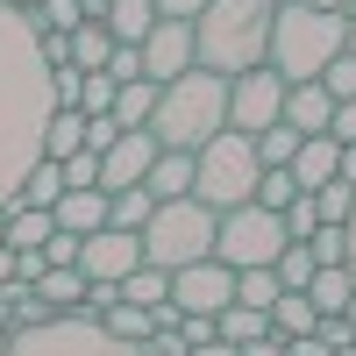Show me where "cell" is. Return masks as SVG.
Instances as JSON below:
<instances>
[{
	"mask_svg": "<svg viewBox=\"0 0 356 356\" xmlns=\"http://www.w3.org/2000/svg\"><path fill=\"white\" fill-rule=\"evenodd\" d=\"M57 114L50 65H43V22L36 8L0 0V207L15 200L29 164L43 157V129Z\"/></svg>",
	"mask_w": 356,
	"mask_h": 356,
	"instance_id": "cell-1",
	"label": "cell"
},
{
	"mask_svg": "<svg viewBox=\"0 0 356 356\" xmlns=\"http://www.w3.org/2000/svg\"><path fill=\"white\" fill-rule=\"evenodd\" d=\"M271 15H278V0H207L193 15L200 65L221 72V79H243L257 65H271Z\"/></svg>",
	"mask_w": 356,
	"mask_h": 356,
	"instance_id": "cell-2",
	"label": "cell"
},
{
	"mask_svg": "<svg viewBox=\"0 0 356 356\" xmlns=\"http://www.w3.org/2000/svg\"><path fill=\"white\" fill-rule=\"evenodd\" d=\"M349 50V15L342 8H314V0H278L271 15V72L285 86L300 79H321L328 57Z\"/></svg>",
	"mask_w": 356,
	"mask_h": 356,
	"instance_id": "cell-3",
	"label": "cell"
},
{
	"mask_svg": "<svg viewBox=\"0 0 356 356\" xmlns=\"http://www.w3.org/2000/svg\"><path fill=\"white\" fill-rule=\"evenodd\" d=\"M228 129V79L221 72H178L157 86V114H150V136L164 143V150H200V143H214Z\"/></svg>",
	"mask_w": 356,
	"mask_h": 356,
	"instance_id": "cell-4",
	"label": "cell"
},
{
	"mask_svg": "<svg viewBox=\"0 0 356 356\" xmlns=\"http://www.w3.org/2000/svg\"><path fill=\"white\" fill-rule=\"evenodd\" d=\"M193 200H207L214 214H228V207L257 200V178H264V157H257V136L243 129H221L214 143H200L193 150Z\"/></svg>",
	"mask_w": 356,
	"mask_h": 356,
	"instance_id": "cell-5",
	"label": "cell"
},
{
	"mask_svg": "<svg viewBox=\"0 0 356 356\" xmlns=\"http://www.w3.org/2000/svg\"><path fill=\"white\" fill-rule=\"evenodd\" d=\"M214 228L221 214L207 200H157V214L143 221V264H164V271H186V264L214 257Z\"/></svg>",
	"mask_w": 356,
	"mask_h": 356,
	"instance_id": "cell-6",
	"label": "cell"
},
{
	"mask_svg": "<svg viewBox=\"0 0 356 356\" xmlns=\"http://www.w3.org/2000/svg\"><path fill=\"white\" fill-rule=\"evenodd\" d=\"M0 356H136V342L107 335V321L79 307V314H50V321H36V328H15Z\"/></svg>",
	"mask_w": 356,
	"mask_h": 356,
	"instance_id": "cell-7",
	"label": "cell"
},
{
	"mask_svg": "<svg viewBox=\"0 0 356 356\" xmlns=\"http://www.w3.org/2000/svg\"><path fill=\"white\" fill-rule=\"evenodd\" d=\"M285 243H292V235H285V214H271V207H257V200L228 207L221 228H214V257H221V264H235V271L278 264V250H285Z\"/></svg>",
	"mask_w": 356,
	"mask_h": 356,
	"instance_id": "cell-8",
	"label": "cell"
},
{
	"mask_svg": "<svg viewBox=\"0 0 356 356\" xmlns=\"http://www.w3.org/2000/svg\"><path fill=\"white\" fill-rule=\"evenodd\" d=\"M271 122H285V79H278L271 65L228 79V129L257 136V129H271Z\"/></svg>",
	"mask_w": 356,
	"mask_h": 356,
	"instance_id": "cell-9",
	"label": "cell"
},
{
	"mask_svg": "<svg viewBox=\"0 0 356 356\" xmlns=\"http://www.w3.org/2000/svg\"><path fill=\"white\" fill-rule=\"evenodd\" d=\"M171 300H178V314H221L235 300V264L200 257V264H186V271H171Z\"/></svg>",
	"mask_w": 356,
	"mask_h": 356,
	"instance_id": "cell-10",
	"label": "cell"
},
{
	"mask_svg": "<svg viewBox=\"0 0 356 356\" xmlns=\"http://www.w3.org/2000/svg\"><path fill=\"white\" fill-rule=\"evenodd\" d=\"M157 150L164 143L150 136V129H122L100 150V193H129V186H143L150 178V164H157Z\"/></svg>",
	"mask_w": 356,
	"mask_h": 356,
	"instance_id": "cell-11",
	"label": "cell"
},
{
	"mask_svg": "<svg viewBox=\"0 0 356 356\" xmlns=\"http://www.w3.org/2000/svg\"><path fill=\"white\" fill-rule=\"evenodd\" d=\"M200 65V43H193V22H178V15H157V29L143 36V79H178V72H193Z\"/></svg>",
	"mask_w": 356,
	"mask_h": 356,
	"instance_id": "cell-12",
	"label": "cell"
},
{
	"mask_svg": "<svg viewBox=\"0 0 356 356\" xmlns=\"http://www.w3.org/2000/svg\"><path fill=\"white\" fill-rule=\"evenodd\" d=\"M136 264H143V235H136V228H114V221H107V228H93V235L79 243V271H86V278H114V285H122Z\"/></svg>",
	"mask_w": 356,
	"mask_h": 356,
	"instance_id": "cell-13",
	"label": "cell"
},
{
	"mask_svg": "<svg viewBox=\"0 0 356 356\" xmlns=\"http://www.w3.org/2000/svg\"><path fill=\"white\" fill-rule=\"evenodd\" d=\"M285 122L300 129V136H328V122H335V93H328L321 79L285 86Z\"/></svg>",
	"mask_w": 356,
	"mask_h": 356,
	"instance_id": "cell-14",
	"label": "cell"
},
{
	"mask_svg": "<svg viewBox=\"0 0 356 356\" xmlns=\"http://www.w3.org/2000/svg\"><path fill=\"white\" fill-rule=\"evenodd\" d=\"M107 207H114V193H100V186H65V200H57L50 214H57V228L93 235V228H107Z\"/></svg>",
	"mask_w": 356,
	"mask_h": 356,
	"instance_id": "cell-15",
	"label": "cell"
},
{
	"mask_svg": "<svg viewBox=\"0 0 356 356\" xmlns=\"http://www.w3.org/2000/svg\"><path fill=\"white\" fill-rule=\"evenodd\" d=\"M292 178H300V193H314V186H328V178H342V143H335V136H300Z\"/></svg>",
	"mask_w": 356,
	"mask_h": 356,
	"instance_id": "cell-16",
	"label": "cell"
},
{
	"mask_svg": "<svg viewBox=\"0 0 356 356\" xmlns=\"http://www.w3.org/2000/svg\"><path fill=\"white\" fill-rule=\"evenodd\" d=\"M307 300L321 314H356V264H321L314 285H307Z\"/></svg>",
	"mask_w": 356,
	"mask_h": 356,
	"instance_id": "cell-17",
	"label": "cell"
},
{
	"mask_svg": "<svg viewBox=\"0 0 356 356\" xmlns=\"http://www.w3.org/2000/svg\"><path fill=\"white\" fill-rule=\"evenodd\" d=\"M57 200H65V164H57V157H36L8 207H57Z\"/></svg>",
	"mask_w": 356,
	"mask_h": 356,
	"instance_id": "cell-18",
	"label": "cell"
},
{
	"mask_svg": "<svg viewBox=\"0 0 356 356\" xmlns=\"http://www.w3.org/2000/svg\"><path fill=\"white\" fill-rule=\"evenodd\" d=\"M193 150H157V164H150V178H143V186H150L157 200H186L193 193Z\"/></svg>",
	"mask_w": 356,
	"mask_h": 356,
	"instance_id": "cell-19",
	"label": "cell"
},
{
	"mask_svg": "<svg viewBox=\"0 0 356 356\" xmlns=\"http://www.w3.org/2000/svg\"><path fill=\"white\" fill-rule=\"evenodd\" d=\"M86 285H93V278H86L79 264H50V271L36 278V292H43L57 314H79V307H86Z\"/></svg>",
	"mask_w": 356,
	"mask_h": 356,
	"instance_id": "cell-20",
	"label": "cell"
},
{
	"mask_svg": "<svg viewBox=\"0 0 356 356\" xmlns=\"http://www.w3.org/2000/svg\"><path fill=\"white\" fill-rule=\"evenodd\" d=\"M107 57H114V29L107 22H79L72 29V65L79 72H107Z\"/></svg>",
	"mask_w": 356,
	"mask_h": 356,
	"instance_id": "cell-21",
	"label": "cell"
},
{
	"mask_svg": "<svg viewBox=\"0 0 356 356\" xmlns=\"http://www.w3.org/2000/svg\"><path fill=\"white\" fill-rule=\"evenodd\" d=\"M50 235H57V214H50V207H8V243H15V250H43Z\"/></svg>",
	"mask_w": 356,
	"mask_h": 356,
	"instance_id": "cell-22",
	"label": "cell"
},
{
	"mask_svg": "<svg viewBox=\"0 0 356 356\" xmlns=\"http://www.w3.org/2000/svg\"><path fill=\"white\" fill-rule=\"evenodd\" d=\"M271 328H278L285 342H300V335H314V328H321V307L307 300V292H278V307H271Z\"/></svg>",
	"mask_w": 356,
	"mask_h": 356,
	"instance_id": "cell-23",
	"label": "cell"
},
{
	"mask_svg": "<svg viewBox=\"0 0 356 356\" xmlns=\"http://www.w3.org/2000/svg\"><path fill=\"white\" fill-rule=\"evenodd\" d=\"M214 328H221V342L243 349V342H257V335H271V314H264V307H243V300H228V307L214 314Z\"/></svg>",
	"mask_w": 356,
	"mask_h": 356,
	"instance_id": "cell-24",
	"label": "cell"
},
{
	"mask_svg": "<svg viewBox=\"0 0 356 356\" xmlns=\"http://www.w3.org/2000/svg\"><path fill=\"white\" fill-rule=\"evenodd\" d=\"M107 29H114V43H143L157 29V0H114L107 8Z\"/></svg>",
	"mask_w": 356,
	"mask_h": 356,
	"instance_id": "cell-25",
	"label": "cell"
},
{
	"mask_svg": "<svg viewBox=\"0 0 356 356\" xmlns=\"http://www.w3.org/2000/svg\"><path fill=\"white\" fill-rule=\"evenodd\" d=\"M150 114H157V79H129L114 93V122L122 129H150Z\"/></svg>",
	"mask_w": 356,
	"mask_h": 356,
	"instance_id": "cell-26",
	"label": "cell"
},
{
	"mask_svg": "<svg viewBox=\"0 0 356 356\" xmlns=\"http://www.w3.org/2000/svg\"><path fill=\"white\" fill-rule=\"evenodd\" d=\"M72 150H86V114H79V107H57V114H50V129H43V157L65 164Z\"/></svg>",
	"mask_w": 356,
	"mask_h": 356,
	"instance_id": "cell-27",
	"label": "cell"
},
{
	"mask_svg": "<svg viewBox=\"0 0 356 356\" xmlns=\"http://www.w3.org/2000/svg\"><path fill=\"white\" fill-rule=\"evenodd\" d=\"M122 300H136V307H164V300H171V271H164V264H136V271L122 278Z\"/></svg>",
	"mask_w": 356,
	"mask_h": 356,
	"instance_id": "cell-28",
	"label": "cell"
},
{
	"mask_svg": "<svg viewBox=\"0 0 356 356\" xmlns=\"http://www.w3.org/2000/svg\"><path fill=\"white\" fill-rule=\"evenodd\" d=\"M278 271H271V264H257V271H235V300H243V307H264V314H271L278 307Z\"/></svg>",
	"mask_w": 356,
	"mask_h": 356,
	"instance_id": "cell-29",
	"label": "cell"
},
{
	"mask_svg": "<svg viewBox=\"0 0 356 356\" xmlns=\"http://www.w3.org/2000/svg\"><path fill=\"white\" fill-rule=\"evenodd\" d=\"M292 200H300V178H292V164H264V178H257V207L285 214Z\"/></svg>",
	"mask_w": 356,
	"mask_h": 356,
	"instance_id": "cell-30",
	"label": "cell"
},
{
	"mask_svg": "<svg viewBox=\"0 0 356 356\" xmlns=\"http://www.w3.org/2000/svg\"><path fill=\"white\" fill-rule=\"evenodd\" d=\"M150 214H157V193H150V186L114 193V207H107V221H114V228H136V235H143V221H150Z\"/></svg>",
	"mask_w": 356,
	"mask_h": 356,
	"instance_id": "cell-31",
	"label": "cell"
},
{
	"mask_svg": "<svg viewBox=\"0 0 356 356\" xmlns=\"http://www.w3.org/2000/svg\"><path fill=\"white\" fill-rule=\"evenodd\" d=\"M271 271H278V285H285V292H307V285H314V271H321V264H314V250H307V243H285V250H278V264H271Z\"/></svg>",
	"mask_w": 356,
	"mask_h": 356,
	"instance_id": "cell-32",
	"label": "cell"
},
{
	"mask_svg": "<svg viewBox=\"0 0 356 356\" xmlns=\"http://www.w3.org/2000/svg\"><path fill=\"white\" fill-rule=\"evenodd\" d=\"M100 321H107V335H122V342H150V328H157V321H150V307H136V300L107 307Z\"/></svg>",
	"mask_w": 356,
	"mask_h": 356,
	"instance_id": "cell-33",
	"label": "cell"
},
{
	"mask_svg": "<svg viewBox=\"0 0 356 356\" xmlns=\"http://www.w3.org/2000/svg\"><path fill=\"white\" fill-rule=\"evenodd\" d=\"M314 207H321V221H356V178H328V186H314Z\"/></svg>",
	"mask_w": 356,
	"mask_h": 356,
	"instance_id": "cell-34",
	"label": "cell"
},
{
	"mask_svg": "<svg viewBox=\"0 0 356 356\" xmlns=\"http://www.w3.org/2000/svg\"><path fill=\"white\" fill-rule=\"evenodd\" d=\"M257 157H264V164H292V157H300V129H292V122L257 129Z\"/></svg>",
	"mask_w": 356,
	"mask_h": 356,
	"instance_id": "cell-35",
	"label": "cell"
},
{
	"mask_svg": "<svg viewBox=\"0 0 356 356\" xmlns=\"http://www.w3.org/2000/svg\"><path fill=\"white\" fill-rule=\"evenodd\" d=\"M114 93H122L114 72H86L79 79V114H114Z\"/></svg>",
	"mask_w": 356,
	"mask_h": 356,
	"instance_id": "cell-36",
	"label": "cell"
},
{
	"mask_svg": "<svg viewBox=\"0 0 356 356\" xmlns=\"http://www.w3.org/2000/svg\"><path fill=\"white\" fill-rule=\"evenodd\" d=\"M307 250H314V264H349V221H321L307 235Z\"/></svg>",
	"mask_w": 356,
	"mask_h": 356,
	"instance_id": "cell-37",
	"label": "cell"
},
{
	"mask_svg": "<svg viewBox=\"0 0 356 356\" xmlns=\"http://www.w3.org/2000/svg\"><path fill=\"white\" fill-rule=\"evenodd\" d=\"M321 86H328L335 100H356V50H342V57H328V72H321Z\"/></svg>",
	"mask_w": 356,
	"mask_h": 356,
	"instance_id": "cell-38",
	"label": "cell"
},
{
	"mask_svg": "<svg viewBox=\"0 0 356 356\" xmlns=\"http://www.w3.org/2000/svg\"><path fill=\"white\" fill-rule=\"evenodd\" d=\"M314 228H321V207H314V193H300V200L285 207V235H292V243H307Z\"/></svg>",
	"mask_w": 356,
	"mask_h": 356,
	"instance_id": "cell-39",
	"label": "cell"
},
{
	"mask_svg": "<svg viewBox=\"0 0 356 356\" xmlns=\"http://www.w3.org/2000/svg\"><path fill=\"white\" fill-rule=\"evenodd\" d=\"M65 186H100V150H72L65 157Z\"/></svg>",
	"mask_w": 356,
	"mask_h": 356,
	"instance_id": "cell-40",
	"label": "cell"
},
{
	"mask_svg": "<svg viewBox=\"0 0 356 356\" xmlns=\"http://www.w3.org/2000/svg\"><path fill=\"white\" fill-rule=\"evenodd\" d=\"M36 22H43V29H79V22H86V8H79V0H43Z\"/></svg>",
	"mask_w": 356,
	"mask_h": 356,
	"instance_id": "cell-41",
	"label": "cell"
},
{
	"mask_svg": "<svg viewBox=\"0 0 356 356\" xmlns=\"http://www.w3.org/2000/svg\"><path fill=\"white\" fill-rule=\"evenodd\" d=\"M107 72L122 79V86H129V79H143V43H114V57H107Z\"/></svg>",
	"mask_w": 356,
	"mask_h": 356,
	"instance_id": "cell-42",
	"label": "cell"
},
{
	"mask_svg": "<svg viewBox=\"0 0 356 356\" xmlns=\"http://www.w3.org/2000/svg\"><path fill=\"white\" fill-rule=\"evenodd\" d=\"M114 136H122V122H114V114H86V150H107Z\"/></svg>",
	"mask_w": 356,
	"mask_h": 356,
	"instance_id": "cell-43",
	"label": "cell"
},
{
	"mask_svg": "<svg viewBox=\"0 0 356 356\" xmlns=\"http://www.w3.org/2000/svg\"><path fill=\"white\" fill-rule=\"evenodd\" d=\"M43 65H72V29H43Z\"/></svg>",
	"mask_w": 356,
	"mask_h": 356,
	"instance_id": "cell-44",
	"label": "cell"
},
{
	"mask_svg": "<svg viewBox=\"0 0 356 356\" xmlns=\"http://www.w3.org/2000/svg\"><path fill=\"white\" fill-rule=\"evenodd\" d=\"M79 243H86V235H72V228H57L50 243H43V257H50V264H79Z\"/></svg>",
	"mask_w": 356,
	"mask_h": 356,
	"instance_id": "cell-45",
	"label": "cell"
},
{
	"mask_svg": "<svg viewBox=\"0 0 356 356\" xmlns=\"http://www.w3.org/2000/svg\"><path fill=\"white\" fill-rule=\"evenodd\" d=\"M335 143H356V100H335V122H328Z\"/></svg>",
	"mask_w": 356,
	"mask_h": 356,
	"instance_id": "cell-46",
	"label": "cell"
},
{
	"mask_svg": "<svg viewBox=\"0 0 356 356\" xmlns=\"http://www.w3.org/2000/svg\"><path fill=\"white\" fill-rule=\"evenodd\" d=\"M243 356H292V342L271 328V335H257V342H243Z\"/></svg>",
	"mask_w": 356,
	"mask_h": 356,
	"instance_id": "cell-47",
	"label": "cell"
},
{
	"mask_svg": "<svg viewBox=\"0 0 356 356\" xmlns=\"http://www.w3.org/2000/svg\"><path fill=\"white\" fill-rule=\"evenodd\" d=\"M200 8H207V0H157V15H178V22H193Z\"/></svg>",
	"mask_w": 356,
	"mask_h": 356,
	"instance_id": "cell-48",
	"label": "cell"
},
{
	"mask_svg": "<svg viewBox=\"0 0 356 356\" xmlns=\"http://www.w3.org/2000/svg\"><path fill=\"white\" fill-rule=\"evenodd\" d=\"M292 356H335V349L321 342V335H300V342H292Z\"/></svg>",
	"mask_w": 356,
	"mask_h": 356,
	"instance_id": "cell-49",
	"label": "cell"
},
{
	"mask_svg": "<svg viewBox=\"0 0 356 356\" xmlns=\"http://www.w3.org/2000/svg\"><path fill=\"white\" fill-rule=\"evenodd\" d=\"M15 278V243H0V285Z\"/></svg>",
	"mask_w": 356,
	"mask_h": 356,
	"instance_id": "cell-50",
	"label": "cell"
},
{
	"mask_svg": "<svg viewBox=\"0 0 356 356\" xmlns=\"http://www.w3.org/2000/svg\"><path fill=\"white\" fill-rule=\"evenodd\" d=\"M342 178H356V143H342Z\"/></svg>",
	"mask_w": 356,
	"mask_h": 356,
	"instance_id": "cell-51",
	"label": "cell"
},
{
	"mask_svg": "<svg viewBox=\"0 0 356 356\" xmlns=\"http://www.w3.org/2000/svg\"><path fill=\"white\" fill-rule=\"evenodd\" d=\"M342 15H349V50H356V0H349V8H342Z\"/></svg>",
	"mask_w": 356,
	"mask_h": 356,
	"instance_id": "cell-52",
	"label": "cell"
},
{
	"mask_svg": "<svg viewBox=\"0 0 356 356\" xmlns=\"http://www.w3.org/2000/svg\"><path fill=\"white\" fill-rule=\"evenodd\" d=\"M349 264H356V221H349Z\"/></svg>",
	"mask_w": 356,
	"mask_h": 356,
	"instance_id": "cell-53",
	"label": "cell"
},
{
	"mask_svg": "<svg viewBox=\"0 0 356 356\" xmlns=\"http://www.w3.org/2000/svg\"><path fill=\"white\" fill-rule=\"evenodd\" d=\"M0 243H8V207H0Z\"/></svg>",
	"mask_w": 356,
	"mask_h": 356,
	"instance_id": "cell-54",
	"label": "cell"
},
{
	"mask_svg": "<svg viewBox=\"0 0 356 356\" xmlns=\"http://www.w3.org/2000/svg\"><path fill=\"white\" fill-rule=\"evenodd\" d=\"M8 8H43V0H8Z\"/></svg>",
	"mask_w": 356,
	"mask_h": 356,
	"instance_id": "cell-55",
	"label": "cell"
},
{
	"mask_svg": "<svg viewBox=\"0 0 356 356\" xmlns=\"http://www.w3.org/2000/svg\"><path fill=\"white\" fill-rule=\"evenodd\" d=\"M314 8H349V0H314Z\"/></svg>",
	"mask_w": 356,
	"mask_h": 356,
	"instance_id": "cell-56",
	"label": "cell"
}]
</instances>
